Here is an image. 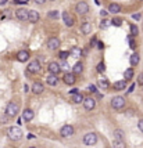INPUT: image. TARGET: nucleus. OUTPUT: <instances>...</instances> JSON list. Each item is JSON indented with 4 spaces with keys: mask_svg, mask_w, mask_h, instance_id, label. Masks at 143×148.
Returning <instances> with one entry per match:
<instances>
[{
    "mask_svg": "<svg viewBox=\"0 0 143 148\" xmlns=\"http://www.w3.org/2000/svg\"><path fill=\"white\" fill-rule=\"evenodd\" d=\"M9 138L10 140H13V141H17V140H20V138L22 137V132H21V129L18 126H13L9 129Z\"/></svg>",
    "mask_w": 143,
    "mask_h": 148,
    "instance_id": "obj_1",
    "label": "nucleus"
},
{
    "mask_svg": "<svg viewBox=\"0 0 143 148\" xmlns=\"http://www.w3.org/2000/svg\"><path fill=\"white\" fill-rule=\"evenodd\" d=\"M96 143H97V134H95V133H88V134L83 136V144H85V145L92 147V145H95Z\"/></svg>",
    "mask_w": 143,
    "mask_h": 148,
    "instance_id": "obj_2",
    "label": "nucleus"
},
{
    "mask_svg": "<svg viewBox=\"0 0 143 148\" xmlns=\"http://www.w3.org/2000/svg\"><path fill=\"white\" fill-rule=\"evenodd\" d=\"M124 105H125V98L121 95H117L111 100V107L114 109H121V108H124Z\"/></svg>",
    "mask_w": 143,
    "mask_h": 148,
    "instance_id": "obj_3",
    "label": "nucleus"
},
{
    "mask_svg": "<svg viewBox=\"0 0 143 148\" xmlns=\"http://www.w3.org/2000/svg\"><path fill=\"white\" fill-rule=\"evenodd\" d=\"M18 111H20V107H18V104H15V103H9V105L6 107L7 116H15L18 114Z\"/></svg>",
    "mask_w": 143,
    "mask_h": 148,
    "instance_id": "obj_4",
    "label": "nucleus"
},
{
    "mask_svg": "<svg viewBox=\"0 0 143 148\" xmlns=\"http://www.w3.org/2000/svg\"><path fill=\"white\" fill-rule=\"evenodd\" d=\"M60 134H61L63 137H71V136L74 134V127L71 126V125L63 126L61 127V130H60Z\"/></svg>",
    "mask_w": 143,
    "mask_h": 148,
    "instance_id": "obj_5",
    "label": "nucleus"
},
{
    "mask_svg": "<svg viewBox=\"0 0 143 148\" xmlns=\"http://www.w3.org/2000/svg\"><path fill=\"white\" fill-rule=\"evenodd\" d=\"M28 71L32 72V74L39 72V71H40V62H39L38 60H32V61L29 62V65H28Z\"/></svg>",
    "mask_w": 143,
    "mask_h": 148,
    "instance_id": "obj_6",
    "label": "nucleus"
},
{
    "mask_svg": "<svg viewBox=\"0 0 143 148\" xmlns=\"http://www.w3.org/2000/svg\"><path fill=\"white\" fill-rule=\"evenodd\" d=\"M77 11L81 14V15H83V14H86L89 11V6L86 1H79L77 4Z\"/></svg>",
    "mask_w": 143,
    "mask_h": 148,
    "instance_id": "obj_7",
    "label": "nucleus"
},
{
    "mask_svg": "<svg viewBox=\"0 0 143 148\" xmlns=\"http://www.w3.org/2000/svg\"><path fill=\"white\" fill-rule=\"evenodd\" d=\"M15 17L20 20V21H26L28 20V10L25 9H18L15 11Z\"/></svg>",
    "mask_w": 143,
    "mask_h": 148,
    "instance_id": "obj_8",
    "label": "nucleus"
},
{
    "mask_svg": "<svg viewBox=\"0 0 143 148\" xmlns=\"http://www.w3.org/2000/svg\"><path fill=\"white\" fill-rule=\"evenodd\" d=\"M96 105V101L92 98V97H86V100H83V107L86 111H92Z\"/></svg>",
    "mask_w": 143,
    "mask_h": 148,
    "instance_id": "obj_9",
    "label": "nucleus"
},
{
    "mask_svg": "<svg viewBox=\"0 0 143 148\" xmlns=\"http://www.w3.org/2000/svg\"><path fill=\"white\" fill-rule=\"evenodd\" d=\"M28 21H31V24H36L39 21V12L36 10H29L28 11Z\"/></svg>",
    "mask_w": 143,
    "mask_h": 148,
    "instance_id": "obj_10",
    "label": "nucleus"
},
{
    "mask_svg": "<svg viewBox=\"0 0 143 148\" xmlns=\"http://www.w3.org/2000/svg\"><path fill=\"white\" fill-rule=\"evenodd\" d=\"M47 47H49L50 50H57V49L60 47V40H58L57 37H50L49 42H47Z\"/></svg>",
    "mask_w": 143,
    "mask_h": 148,
    "instance_id": "obj_11",
    "label": "nucleus"
},
{
    "mask_svg": "<svg viewBox=\"0 0 143 148\" xmlns=\"http://www.w3.org/2000/svg\"><path fill=\"white\" fill-rule=\"evenodd\" d=\"M63 20H64V24H66L67 26L70 28V26H72L74 25V22H75V20H74V17L72 15H70L68 12H63Z\"/></svg>",
    "mask_w": 143,
    "mask_h": 148,
    "instance_id": "obj_12",
    "label": "nucleus"
},
{
    "mask_svg": "<svg viewBox=\"0 0 143 148\" xmlns=\"http://www.w3.org/2000/svg\"><path fill=\"white\" fill-rule=\"evenodd\" d=\"M49 71H50V74H52V75H57L60 71H61V68H60V65H58V64L53 61V62L49 64Z\"/></svg>",
    "mask_w": 143,
    "mask_h": 148,
    "instance_id": "obj_13",
    "label": "nucleus"
},
{
    "mask_svg": "<svg viewBox=\"0 0 143 148\" xmlns=\"http://www.w3.org/2000/svg\"><path fill=\"white\" fill-rule=\"evenodd\" d=\"M44 90V87L42 83H39V82H36V83H33L32 86V93L33 94H42Z\"/></svg>",
    "mask_w": 143,
    "mask_h": 148,
    "instance_id": "obj_14",
    "label": "nucleus"
},
{
    "mask_svg": "<svg viewBox=\"0 0 143 148\" xmlns=\"http://www.w3.org/2000/svg\"><path fill=\"white\" fill-rule=\"evenodd\" d=\"M35 116V114H33L32 109H25L24 112H22V118H24V120H26V122H31Z\"/></svg>",
    "mask_w": 143,
    "mask_h": 148,
    "instance_id": "obj_15",
    "label": "nucleus"
},
{
    "mask_svg": "<svg viewBox=\"0 0 143 148\" xmlns=\"http://www.w3.org/2000/svg\"><path fill=\"white\" fill-rule=\"evenodd\" d=\"M28 58H29V53L25 51V50H22V51H20V53L17 54V60H18L20 62H25V61H28Z\"/></svg>",
    "mask_w": 143,
    "mask_h": 148,
    "instance_id": "obj_16",
    "label": "nucleus"
},
{
    "mask_svg": "<svg viewBox=\"0 0 143 148\" xmlns=\"http://www.w3.org/2000/svg\"><path fill=\"white\" fill-rule=\"evenodd\" d=\"M64 83H67V85H74L75 83V75L66 74L64 75Z\"/></svg>",
    "mask_w": 143,
    "mask_h": 148,
    "instance_id": "obj_17",
    "label": "nucleus"
},
{
    "mask_svg": "<svg viewBox=\"0 0 143 148\" xmlns=\"http://www.w3.org/2000/svg\"><path fill=\"white\" fill-rule=\"evenodd\" d=\"M81 31H82L83 35H89V33L92 32V25H90L89 22H83L82 26H81Z\"/></svg>",
    "mask_w": 143,
    "mask_h": 148,
    "instance_id": "obj_18",
    "label": "nucleus"
},
{
    "mask_svg": "<svg viewBox=\"0 0 143 148\" xmlns=\"http://www.w3.org/2000/svg\"><path fill=\"white\" fill-rule=\"evenodd\" d=\"M109 11L113 12V14H117V12L121 11V7H120V4H117V3H111L110 6H109Z\"/></svg>",
    "mask_w": 143,
    "mask_h": 148,
    "instance_id": "obj_19",
    "label": "nucleus"
},
{
    "mask_svg": "<svg viewBox=\"0 0 143 148\" xmlns=\"http://www.w3.org/2000/svg\"><path fill=\"white\" fill-rule=\"evenodd\" d=\"M72 71H74V75L81 74V72L83 71V64H82V62H77L74 66H72Z\"/></svg>",
    "mask_w": 143,
    "mask_h": 148,
    "instance_id": "obj_20",
    "label": "nucleus"
},
{
    "mask_svg": "<svg viewBox=\"0 0 143 148\" xmlns=\"http://www.w3.org/2000/svg\"><path fill=\"white\" fill-rule=\"evenodd\" d=\"M125 87H126V82L125 80H118V82L114 83V89L115 90H124Z\"/></svg>",
    "mask_w": 143,
    "mask_h": 148,
    "instance_id": "obj_21",
    "label": "nucleus"
},
{
    "mask_svg": "<svg viewBox=\"0 0 143 148\" xmlns=\"http://www.w3.org/2000/svg\"><path fill=\"white\" fill-rule=\"evenodd\" d=\"M113 147L114 148H126V144H125L124 140H114Z\"/></svg>",
    "mask_w": 143,
    "mask_h": 148,
    "instance_id": "obj_22",
    "label": "nucleus"
},
{
    "mask_svg": "<svg viewBox=\"0 0 143 148\" xmlns=\"http://www.w3.org/2000/svg\"><path fill=\"white\" fill-rule=\"evenodd\" d=\"M57 82H58V79H57V76H56V75H50V76L47 78V85L56 86V85H57Z\"/></svg>",
    "mask_w": 143,
    "mask_h": 148,
    "instance_id": "obj_23",
    "label": "nucleus"
},
{
    "mask_svg": "<svg viewBox=\"0 0 143 148\" xmlns=\"http://www.w3.org/2000/svg\"><path fill=\"white\" fill-rule=\"evenodd\" d=\"M129 62H131V65L132 66H135V65H138V62H139V54H132L131 55V58H129Z\"/></svg>",
    "mask_w": 143,
    "mask_h": 148,
    "instance_id": "obj_24",
    "label": "nucleus"
},
{
    "mask_svg": "<svg viewBox=\"0 0 143 148\" xmlns=\"http://www.w3.org/2000/svg\"><path fill=\"white\" fill-rule=\"evenodd\" d=\"M83 95L81 94V93H78V94H74V98H72V101L75 103V104H81V103H83Z\"/></svg>",
    "mask_w": 143,
    "mask_h": 148,
    "instance_id": "obj_25",
    "label": "nucleus"
},
{
    "mask_svg": "<svg viewBox=\"0 0 143 148\" xmlns=\"http://www.w3.org/2000/svg\"><path fill=\"white\" fill-rule=\"evenodd\" d=\"M132 76H133V69H132V68H128V69L125 71V74H124L125 80H128V79H132Z\"/></svg>",
    "mask_w": 143,
    "mask_h": 148,
    "instance_id": "obj_26",
    "label": "nucleus"
},
{
    "mask_svg": "<svg viewBox=\"0 0 143 148\" xmlns=\"http://www.w3.org/2000/svg\"><path fill=\"white\" fill-rule=\"evenodd\" d=\"M114 137H115V140H124V132L122 130H115Z\"/></svg>",
    "mask_w": 143,
    "mask_h": 148,
    "instance_id": "obj_27",
    "label": "nucleus"
},
{
    "mask_svg": "<svg viewBox=\"0 0 143 148\" xmlns=\"http://www.w3.org/2000/svg\"><path fill=\"white\" fill-rule=\"evenodd\" d=\"M99 86L100 87H103V89H107V87H109V80H107V79H100Z\"/></svg>",
    "mask_w": 143,
    "mask_h": 148,
    "instance_id": "obj_28",
    "label": "nucleus"
},
{
    "mask_svg": "<svg viewBox=\"0 0 143 148\" xmlns=\"http://www.w3.org/2000/svg\"><path fill=\"white\" fill-rule=\"evenodd\" d=\"M110 25H111V21H109V20H103V21H101V25H100V28H101V29H106V28L110 26Z\"/></svg>",
    "mask_w": 143,
    "mask_h": 148,
    "instance_id": "obj_29",
    "label": "nucleus"
},
{
    "mask_svg": "<svg viewBox=\"0 0 143 148\" xmlns=\"http://www.w3.org/2000/svg\"><path fill=\"white\" fill-rule=\"evenodd\" d=\"M49 17L53 18V20H57V18H58V11H56V10L50 11V12H49Z\"/></svg>",
    "mask_w": 143,
    "mask_h": 148,
    "instance_id": "obj_30",
    "label": "nucleus"
},
{
    "mask_svg": "<svg viewBox=\"0 0 143 148\" xmlns=\"http://www.w3.org/2000/svg\"><path fill=\"white\" fill-rule=\"evenodd\" d=\"M138 32H139L138 26H136V25H131V33H132V36H136Z\"/></svg>",
    "mask_w": 143,
    "mask_h": 148,
    "instance_id": "obj_31",
    "label": "nucleus"
},
{
    "mask_svg": "<svg viewBox=\"0 0 143 148\" xmlns=\"http://www.w3.org/2000/svg\"><path fill=\"white\" fill-rule=\"evenodd\" d=\"M68 55H70V51H61V53H60V58L66 61L67 58H68Z\"/></svg>",
    "mask_w": 143,
    "mask_h": 148,
    "instance_id": "obj_32",
    "label": "nucleus"
},
{
    "mask_svg": "<svg viewBox=\"0 0 143 148\" xmlns=\"http://www.w3.org/2000/svg\"><path fill=\"white\" fill-rule=\"evenodd\" d=\"M111 22H113V25H115V26H121V24H122V21L120 20V18H117V17H115Z\"/></svg>",
    "mask_w": 143,
    "mask_h": 148,
    "instance_id": "obj_33",
    "label": "nucleus"
},
{
    "mask_svg": "<svg viewBox=\"0 0 143 148\" xmlns=\"http://www.w3.org/2000/svg\"><path fill=\"white\" fill-rule=\"evenodd\" d=\"M97 71H99V72H104V64L103 62H100L99 65H97Z\"/></svg>",
    "mask_w": 143,
    "mask_h": 148,
    "instance_id": "obj_34",
    "label": "nucleus"
},
{
    "mask_svg": "<svg viewBox=\"0 0 143 148\" xmlns=\"http://www.w3.org/2000/svg\"><path fill=\"white\" fill-rule=\"evenodd\" d=\"M60 68H63V69H68V68H70V65L67 64V61H64V62L60 65Z\"/></svg>",
    "mask_w": 143,
    "mask_h": 148,
    "instance_id": "obj_35",
    "label": "nucleus"
},
{
    "mask_svg": "<svg viewBox=\"0 0 143 148\" xmlns=\"http://www.w3.org/2000/svg\"><path fill=\"white\" fill-rule=\"evenodd\" d=\"M138 127H139V130L143 133V119H140L139 120V123H138Z\"/></svg>",
    "mask_w": 143,
    "mask_h": 148,
    "instance_id": "obj_36",
    "label": "nucleus"
},
{
    "mask_svg": "<svg viewBox=\"0 0 143 148\" xmlns=\"http://www.w3.org/2000/svg\"><path fill=\"white\" fill-rule=\"evenodd\" d=\"M89 91H90V93H96L97 90H96V87H95L93 85H90L89 86Z\"/></svg>",
    "mask_w": 143,
    "mask_h": 148,
    "instance_id": "obj_37",
    "label": "nucleus"
},
{
    "mask_svg": "<svg viewBox=\"0 0 143 148\" xmlns=\"http://www.w3.org/2000/svg\"><path fill=\"white\" fill-rule=\"evenodd\" d=\"M72 53L75 54V55H78V57H81V50H79V49H74Z\"/></svg>",
    "mask_w": 143,
    "mask_h": 148,
    "instance_id": "obj_38",
    "label": "nucleus"
},
{
    "mask_svg": "<svg viewBox=\"0 0 143 148\" xmlns=\"http://www.w3.org/2000/svg\"><path fill=\"white\" fill-rule=\"evenodd\" d=\"M129 46H131V49H136V43L133 42V40H131V42H129Z\"/></svg>",
    "mask_w": 143,
    "mask_h": 148,
    "instance_id": "obj_39",
    "label": "nucleus"
},
{
    "mask_svg": "<svg viewBox=\"0 0 143 148\" xmlns=\"http://www.w3.org/2000/svg\"><path fill=\"white\" fill-rule=\"evenodd\" d=\"M138 82H139L140 85H143V74H142V75H139V79H138Z\"/></svg>",
    "mask_w": 143,
    "mask_h": 148,
    "instance_id": "obj_40",
    "label": "nucleus"
},
{
    "mask_svg": "<svg viewBox=\"0 0 143 148\" xmlns=\"http://www.w3.org/2000/svg\"><path fill=\"white\" fill-rule=\"evenodd\" d=\"M70 94H78V89H72V90H70Z\"/></svg>",
    "mask_w": 143,
    "mask_h": 148,
    "instance_id": "obj_41",
    "label": "nucleus"
},
{
    "mask_svg": "<svg viewBox=\"0 0 143 148\" xmlns=\"http://www.w3.org/2000/svg\"><path fill=\"white\" fill-rule=\"evenodd\" d=\"M100 15H101V17H106V15H107V11H106V10H101V11H100Z\"/></svg>",
    "mask_w": 143,
    "mask_h": 148,
    "instance_id": "obj_42",
    "label": "nucleus"
},
{
    "mask_svg": "<svg viewBox=\"0 0 143 148\" xmlns=\"http://www.w3.org/2000/svg\"><path fill=\"white\" fill-rule=\"evenodd\" d=\"M133 89H135V85H131V87H129V90H128V93H132Z\"/></svg>",
    "mask_w": 143,
    "mask_h": 148,
    "instance_id": "obj_43",
    "label": "nucleus"
},
{
    "mask_svg": "<svg viewBox=\"0 0 143 148\" xmlns=\"http://www.w3.org/2000/svg\"><path fill=\"white\" fill-rule=\"evenodd\" d=\"M44 1H46V0H35V3H38V4H42Z\"/></svg>",
    "mask_w": 143,
    "mask_h": 148,
    "instance_id": "obj_44",
    "label": "nucleus"
},
{
    "mask_svg": "<svg viewBox=\"0 0 143 148\" xmlns=\"http://www.w3.org/2000/svg\"><path fill=\"white\" fill-rule=\"evenodd\" d=\"M90 44H92V46H96V37H95V39H92V42H90Z\"/></svg>",
    "mask_w": 143,
    "mask_h": 148,
    "instance_id": "obj_45",
    "label": "nucleus"
},
{
    "mask_svg": "<svg viewBox=\"0 0 143 148\" xmlns=\"http://www.w3.org/2000/svg\"><path fill=\"white\" fill-rule=\"evenodd\" d=\"M133 18H135V20H139V18H140V15H139V14H135V15H133Z\"/></svg>",
    "mask_w": 143,
    "mask_h": 148,
    "instance_id": "obj_46",
    "label": "nucleus"
},
{
    "mask_svg": "<svg viewBox=\"0 0 143 148\" xmlns=\"http://www.w3.org/2000/svg\"><path fill=\"white\" fill-rule=\"evenodd\" d=\"M97 44H99V49H103V47H104V46H103V43H101V42H99Z\"/></svg>",
    "mask_w": 143,
    "mask_h": 148,
    "instance_id": "obj_47",
    "label": "nucleus"
},
{
    "mask_svg": "<svg viewBox=\"0 0 143 148\" xmlns=\"http://www.w3.org/2000/svg\"><path fill=\"white\" fill-rule=\"evenodd\" d=\"M52 1H54V0H52Z\"/></svg>",
    "mask_w": 143,
    "mask_h": 148,
    "instance_id": "obj_48",
    "label": "nucleus"
},
{
    "mask_svg": "<svg viewBox=\"0 0 143 148\" xmlns=\"http://www.w3.org/2000/svg\"><path fill=\"white\" fill-rule=\"evenodd\" d=\"M32 148H33V147H32Z\"/></svg>",
    "mask_w": 143,
    "mask_h": 148,
    "instance_id": "obj_49",
    "label": "nucleus"
}]
</instances>
